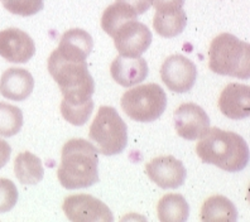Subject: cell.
<instances>
[{
  "mask_svg": "<svg viewBox=\"0 0 250 222\" xmlns=\"http://www.w3.org/2000/svg\"><path fill=\"white\" fill-rule=\"evenodd\" d=\"M137 14L131 8H129L125 4L116 1L115 4H111L104 10L103 17H101V28L103 31L110 37H113L123 24L128 23L130 20L137 19Z\"/></svg>",
  "mask_w": 250,
  "mask_h": 222,
  "instance_id": "cell-21",
  "label": "cell"
},
{
  "mask_svg": "<svg viewBox=\"0 0 250 222\" xmlns=\"http://www.w3.org/2000/svg\"><path fill=\"white\" fill-rule=\"evenodd\" d=\"M116 1L128 5L129 8L134 10L137 16L144 14L152 5V0H116Z\"/></svg>",
  "mask_w": 250,
  "mask_h": 222,
  "instance_id": "cell-26",
  "label": "cell"
},
{
  "mask_svg": "<svg viewBox=\"0 0 250 222\" xmlns=\"http://www.w3.org/2000/svg\"><path fill=\"white\" fill-rule=\"evenodd\" d=\"M3 6L12 14L32 17L40 13L44 6V0H0Z\"/></svg>",
  "mask_w": 250,
  "mask_h": 222,
  "instance_id": "cell-24",
  "label": "cell"
},
{
  "mask_svg": "<svg viewBox=\"0 0 250 222\" xmlns=\"http://www.w3.org/2000/svg\"><path fill=\"white\" fill-rule=\"evenodd\" d=\"M162 81L171 91L183 94L193 87L197 79V68L192 61L182 55H173L161 67Z\"/></svg>",
  "mask_w": 250,
  "mask_h": 222,
  "instance_id": "cell-9",
  "label": "cell"
},
{
  "mask_svg": "<svg viewBox=\"0 0 250 222\" xmlns=\"http://www.w3.org/2000/svg\"><path fill=\"white\" fill-rule=\"evenodd\" d=\"M174 128L186 140H196L210 128V118L201 106L193 102L182 103L174 111Z\"/></svg>",
  "mask_w": 250,
  "mask_h": 222,
  "instance_id": "cell-11",
  "label": "cell"
},
{
  "mask_svg": "<svg viewBox=\"0 0 250 222\" xmlns=\"http://www.w3.org/2000/svg\"><path fill=\"white\" fill-rule=\"evenodd\" d=\"M120 103L124 113L134 121L152 122L165 113L167 95L157 83H146L125 92Z\"/></svg>",
  "mask_w": 250,
  "mask_h": 222,
  "instance_id": "cell-6",
  "label": "cell"
},
{
  "mask_svg": "<svg viewBox=\"0 0 250 222\" xmlns=\"http://www.w3.org/2000/svg\"><path fill=\"white\" fill-rule=\"evenodd\" d=\"M149 68L143 58H130L118 56L110 66V73L116 83L124 87H131L143 82L148 76Z\"/></svg>",
  "mask_w": 250,
  "mask_h": 222,
  "instance_id": "cell-14",
  "label": "cell"
},
{
  "mask_svg": "<svg viewBox=\"0 0 250 222\" xmlns=\"http://www.w3.org/2000/svg\"><path fill=\"white\" fill-rule=\"evenodd\" d=\"M202 221H229L238 220V210L225 196H212L204 202L201 208Z\"/></svg>",
  "mask_w": 250,
  "mask_h": 222,
  "instance_id": "cell-19",
  "label": "cell"
},
{
  "mask_svg": "<svg viewBox=\"0 0 250 222\" xmlns=\"http://www.w3.org/2000/svg\"><path fill=\"white\" fill-rule=\"evenodd\" d=\"M187 16L182 8L157 10L153 18L154 31L163 38H173L185 31Z\"/></svg>",
  "mask_w": 250,
  "mask_h": 222,
  "instance_id": "cell-17",
  "label": "cell"
},
{
  "mask_svg": "<svg viewBox=\"0 0 250 222\" xmlns=\"http://www.w3.org/2000/svg\"><path fill=\"white\" fill-rule=\"evenodd\" d=\"M220 111L229 119H247L250 115V87L243 83H229L219 98Z\"/></svg>",
  "mask_w": 250,
  "mask_h": 222,
  "instance_id": "cell-13",
  "label": "cell"
},
{
  "mask_svg": "<svg viewBox=\"0 0 250 222\" xmlns=\"http://www.w3.org/2000/svg\"><path fill=\"white\" fill-rule=\"evenodd\" d=\"M62 210L75 222H111L114 216L109 207L91 195H72L63 201Z\"/></svg>",
  "mask_w": 250,
  "mask_h": 222,
  "instance_id": "cell-7",
  "label": "cell"
},
{
  "mask_svg": "<svg viewBox=\"0 0 250 222\" xmlns=\"http://www.w3.org/2000/svg\"><path fill=\"white\" fill-rule=\"evenodd\" d=\"M157 213L162 222H185L189 216V206L182 195L169 193L159 200Z\"/></svg>",
  "mask_w": 250,
  "mask_h": 222,
  "instance_id": "cell-20",
  "label": "cell"
},
{
  "mask_svg": "<svg viewBox=\"0 0 250 222\" xmlns=\"http://www.w3.org/2000/svg\"><path fill=\"white\" fill-rule=\"evenodd\" d=\"M34 88V79L24 68H8L0 79V94L13 101H24Z\"/></svg>",
  "mask_w": 250,
  "mask_h": 222,
  "instance_id": "cell-15",
  "label": "cell"
},
{
  "mask_svg": "<svg viewBox=\"0 0 250 222\" xmlns=\"http://www.w3.org/2000/svg\"><path fill=\"white\" fill-rule=\"evenodd\" d=\"M152 4L157 10L174 9V8H182L185 0H152Z\"/></svg>",
  "mask_w": 250,
  "mask_h": 222,
  "instance_id": "cell-27",
  "label": "cell"
},
{
  "mask_svg": "<svg viewBox=\"0 0 250 222\" xmlns=\"http://www.w3.org/2000/svg\"><path fill=\"white\" fill-rule=\"evenodd\" d=\"M14 172L21 184H37L43 180L42 161L31 152H23L18 154L14 161Z\"/></svg>",
  "mask_w": 250,
  "mask_h": 222,
  "instance_id": "cell-18",
  "label": "cell"
},
{
  "mask_svg": "<svg viewBox=\"0 0 250 222\" xmlns=\"http://www.w3.org/2000/svg\"><path fill=\"white\" fill-rule=\"evenodd\" d=\"M18 202V189L10 180L0 178V213L9 212Z\"/></svg>",
  "mask_w": 250,
  "mask_h": 222,
  "instance_id": "cell-25",
  "label": "cell"
},
{
  "mask_svg": "<svg viewBox=\"0 0 250 222\" xmlns=\"http://www.w3.org/2000/svg\"><path fill=\"white\" fill-rule=\"evenodd\" d=\"M12 154V146L5 140L0 139V169L9 161Z\"/></svg>",
  "mask_w": 250,
  "mask_h": 222,
  "instance_id": "cell-28",
  "label": "cell"
},
{
  "mask_svg": "<svg viewBox=\"0 0 250 222\" xmlns=\"http://www.w3.org/2000/svg\"><path fill=\"white\" fill-rule=\"evenodd\" d=\"M196 153L204 163L225 172H240L249 163V146L244 138L219 128H208L200 138Z\"/></svg>",
  "mask_w": 250,
  "mask_h": 222,
  "instance_id": "cell-1",
  "label": "cell"
},
{
  "mask_svg": "<svg viewBox=\"0 0 250 222\" xmlns=\"http://www.w3.org/2000/svg\"><path fill=\"white\" fill-rule=\"evenodd\" d=\"M146 172L150 181L163 189H174L186 181L187 172L185 164L173 155L158 157L146 163Z\"/></svg>",
  "mask_w": 250,
  "mask_h": 222,
  "instance_id": "cell-10",
  "label": "cell"
},
{
  "mask_svg": "<svg viewBox=\"0 0 250 222\" xmlns=\"http://www.w3.org/2000/svg\"><path fill=\"white\" fill-rule=\"evenodd\" d=\"M57 178L66 189H80L99 182L98 149L83 139H71L61 152Z\"/></svg>",
  "mask_w": 250,
  "mask_h": 222,
  "instance_id": "cell-2",
  "label": "cell"
},
{
  "mask_svg": "<svg viewBox=\"0 0 250 222\" xmlns=\"http://www.w3.org/2000/svg\"><path fill=\"white\" fill-rule=\"evenodd\" d=\"M208 67L212 72L240 80L250 77V46L230 33H221L208 48Z\"/></svg>",
  "mask_w": 250,
  "mask_h": 222,
  "instance_id": "cell-4",
  "label": "cell"
},
{
  "mask_svg": "<svg viewBox=\"0 0 250 222\" xmlns=\"http://www.w3.org/2000/svg\"><path fill=\"white\" fill-rule=\"evenodd\" d=\"M94 48V40L89 33L80 28L70 29L61 37L56 49L60 55L75 60H86Z\"/></svg>",
  "mask_w": 250,
  "mask_h": 222,
  "instance_id": "cell-16",
  "label": "cell"
},
{
  "mask_svg": "<svg viewBox=\"0 0 250 222\" xmlns=\"http://www.w3.org/2000/svg\"><path fill=\"white\" fill-rule=\"evenodd\" d=\"M89 138L101 154H120L128 144V126L114 107L101 106L90 126Z\"/></svg>",
  "mask_w": 250,
  "mask_h": 222,
  "instance_id": "cell-5",
  "label": "cell"
},
{
  "mask_svg": "<svg viewBox=\"0 0 250 222\" xmlns=\"http://www.w3.org/2000/svg\"><path fill=\"white\" fill-rule=\"evenodd\" d=\"M152 38L149 28L137 19L123 24L113 34L116 51L120 56L130 58L141 57L152 44Z\"/></svg>",
  "mask_w": 250,
  "mask_h": 222,
  "instance_id": "cell-8",
  "label": "cell"
},
{
  "mask_svg": "<svg viewBox=\"0 0 250 222\" xmlns=\"http://www.w3.org/2000/svg\"><path fill=\"white\" fill-rule=\"evenodd\" d=\"M47 67L49 75L60 86L63 100L80 102L91 99L95 92V82L86 60L63 57L55 49L49 56Z\"/></svg>",
  "mask_w": 250,
  "mask_h": 222,
  "instance_id": "cell-3",
  "label": "cell"
},
{
  "mask_svg": "<svg viewBox=\"0 0 250 222\" xmlns=\"http://www.w3.org/2000/svg\"><path fill=\"white\" fill-rule=\"evenodd\" d=\"M23 126V113L10 103L0 102V137H14Z\"/></svg>",
  "mask_w": 250,
  "mask_h": 222,
  "instance_id": "cell-23",
  "label": "cell"
},
{
  "mask_svg": "<svg viewBox=\"0 0 250 222\" xmlns=\"http://www.w3.org/2000/svg\"><path fill=\"white\" fill-rule=\"evenodd\" d=\"M92 110H94L92 99L87 101H80V102L66 100H62L61 102V114L63 119L75 126H81L89 121Z\"/></svg>",
  "mask_w": 250,
  "mask_h": 222,
  "instance_id": "cell-22",
  "label": "cell"
},
{
  "mask_svg": "<svg viewBox=\"0 0 250 222\" xmlns=\"http://www.w3.org/2000/svg\"><path fill=\"white\" fill-rule=\"evenodd\" d=\"M36 53L32 37L18 28L0 31V56L12 63H27Z\"/></svg>",
  "mask_w": 250,
  "mask_h": 222,
  "instance_id": "cell-12",
  "label": "cell"
}]
</instances>
